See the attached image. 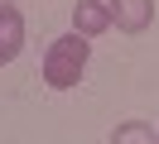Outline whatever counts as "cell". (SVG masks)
I'll return each instance as SVG.
<instances>
[{
	"mask_svg": "<svg viewBox=\"0 0 159 144\" xmlns=\"http://www.w3.org/2000/svg\"><path fill=\"white\" fill-rule=\"evenodd\" d=\"M87 58H92V38H82V34L53 38L43 48V82L53 91H72L82 82V72H87Z\"/></svg>",
	"mask_w": 159,
	"mask_h": 144,
	"instance_id": "cell-1",
	"label": "cell"
},
{
	"mask_svg": "<svg viewBox=\"0 0 159 144\" xmlns=\"http://www.w3.org/2000/svg\"><path fill=\"white\" fill-rule=\"evenodd\" d=\"M24 53V15L20 5H0V67Z\"/></svg>",
	"mask_w": 159,
	"mask_h": 144,
	"instance_id": "cell-4",
	"label": "cell"
},
{
	"mask_svg": "<svg viewBox=\"0 0 159 144\" xmlns=\"http://www.w3.org/2000/svg\"><path fill=\"white\" fill-rule=\"evenodd\" d=\"M111 144H159V134L149 120H120L111 130Z\"/></svg>",
	"mask_w": 159,
	"mask_h": 144,
	"instance_id": "cell-5",
	"label": "cell"
},
{
	"mask_svg": "<svg viewBox=\"0 0 159 144\" xmlns=\"http://www.w3.org/2000/svg\"><path fill=\"white\" fill-rule=\"evenodd\" d=\"M0 5H20V0H0Z\"/></svg>",
	"mask_w": 159,
	"mask_h": 144,
	"instance_id": "cell-6",
	"label": "cell"
},
{
	"mask_svg": "<svg viewBox=\"0 0 159 144\" xmlns=\"http://www.w3.org/2000/svg\"><path fill=\"white\" fill-rule=\"evenodd\" d=\"M111 5V29L120 34H145L154 24V0H106Z\"/></svg>",
	"mask_w": 159,
	"mask_h": 144,
	"instance_id": "cell-2",
	"label": "cell"
},
{
	"mask_svg": "<svg viewBox=\"0 0 159 144\" xmlns=\"http://www.w3.org/2000/svg\"><path fill=\"white\" fill-rule=\"evenodd\" d=\"M106 29H111V5L106 0H77V5H72V34L101 38Z\"/></svg>",
	"mask_w": 159,
	"mask_h": 144,
	"instance_id": "cell-3",
	"label": "cell"
}]
</instances>
